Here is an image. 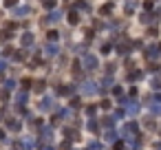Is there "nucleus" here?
Wrapping results in <instances>:
<instances>
[{
    "label": "nucleus",
    "instance_id": "2eb2a0df",
    "mask_svg": "<svg viewBox=\"0 0 161 150\" xmlns=\"http://www.w3.org/2000/svg\"><path fill=\"white\" fill-rule=\"evenodd\" d=\"M159 49H161V44H159Z\"/></svg>",
    "mask_w": 161,
    "mask_h": 150
},
{
    "label": "nucleus",
    "instance_id": "9b49d317",
    "mask_svg": "<svg viewBox=\"0 0 161 150\" xmlns=\"http://www.w3.org/2000/svg\"><path fill=\"white\" fill-rule=\"evenodd\" d=\"M11 38V31H3V33H0V42H7Z\"/></svg>",
    "mask_w": 161,
    "mask_h": 150
},
{
    "label": "nucleus",
    "instance_id": "f257e3e1",
    "mask_svg": "<svg viewBox=\"0 0 161 150\" xmlns=\"http://www.w3.org/2000/svg\"><path fill=\"white\" fill-rule=\"evenodd\" d=\"M62 16H64L62 11H55V9H53V11H51V14H49V16H47L42 22H44V25H55L58 20H62Z\"/></svg>",
    "mask_w": 161,
    "mask_h": 150
},
{
    "label": "nucleus",
    "instance_id": "20e7f679",
    "mask_svg": "<svg viewBox=\"0 0 161 150\" xmlns=\"http://www.w3.org/2000/svg\"><path fill=\"white\" fill-rule=\"evenodd\" d=\"M152 16H154V14H141V16H139V22L150 25V22H152Z\"/></svg>",
    "mask_w": 161,
    "mask_h": 150
},
{
    "label": "nucleus",
    "instance_id": "ddd939ff",
    "mask_svg": "<svg viewBox=\"0 0 161 150\" xmlns=\"http://www.w3.org/2000/svg\"><path fill=\"white\" fill-rule=\"evenodd\" d=\"M44 7H47V9H53V7H55V0H44Z\"/></svg>",
    "mask_w": 161,
    "mask_h": 150
},
{
    "label": "nucleus",
    "instance_id": "dca6fc26",
    "mask_svg": "<svg viewBox=\"0 0 161 150\" xmlns=\"http://www.w3.org/2000/svg\"><path fill=\"white\" fill-rule=\"evenodd\" d=\"M66 3H69V0H66Z\"/></svg>",
    "mask_w": 161,
    "mask_h": 150
},
{
    "label": "nucleus",
    "instance_id": "0eeeda50",
    "mask_svg": "<svg viewBox=\"0 0 161 150\" xmlns=\"http://www.w3.org/2000/svg\"><path fill=\"white\" fill-rule=\"evenodd\" d=\"M84 64H86V66H88V69H95V66H97V60H95V58H93V55H88V58H86V60H84Z\"/></svg>",
    "mask_w": 161,
    "mask_h": 150
},
{
    "label": "nucleus",
    "instance_id": "9d476101",
    "mask_svg": "<svg viewBox=\"0 0 161 150\" xmlns=\"http://www.w3.org/2000/svg\"><path fill=\"white\" fill-rule=\"evenodd\" d=\"M152 7H154V0H146V3H143V9H146V14H150V11H152Z\"/></svg>",
    "mask_w": 161,
    "mask_h": 150
},
{
    "label": "nucleus",
    "instance_id": "4468645a",
    "mask_svg": "<svg viewBox=\"0 0 161 150\" xmlns=\"http://www.w3.org/2000/svg\"><path fill=\"white\" fill-rule=\"evenodd\" d=\"M47 38H49V40H58V31H49Z\"/></svg>",
    "mask_w": 161,
    "mask_h": 150
},
{
    "label": "nucleus",
    "instance_id": "6e6552de",
    "mask_svg": "<svg viewBox=\"0 0 161 150\" xmlns=\"http://www.w3.org/2000/svg\"><path fill=\"white\" fill-rule=\"evenodd\" d=\"M75 7H77V9H86V11H91V5L86 3V0H77Z\"/></svg>",
    "mask_w": 161,
    "mask_h": 150
},
{
    "label": "nucleus",
    "instance_id": "39448f33",
    "mask_svg": "<svg viewBox=\"0 0 161 150\" xmlns=\"http://www.w3.org/2000/svg\"><path fill=\"white\" fill-rule=\"evenodd\" d=\"M99 14H102V16H108V14H113V3H108V5H104V7L99 9Z\"/></svg>",
    "mask_w": 161,
    "mask_h": 150
},
{
    "label": "nucleus",
    "instance_id": "f8f14e48",
    "mask_svg": "<svg viewBox=\"0 0 161 150\" xmlns=\"http://www.w3.org/2000/svg\"><path fill=\"white\" fill-rule=\"evenodd\" d=\"M5 7H11V9H16V7H18V0H5Z\"/></svg>",
    "mask_w": 161,
    "mask_h": 150
},
{
    "label": "nucleus",
    "instance_id": "7ed1b4c3",
    "mask_svg": "<svg viewBox=\"0 0 161 150\" xmlns=\"http://www.w3.org/2000/svg\"><path fill=\"white\" fill-rule=\"evenodd\" d=\"M135 7H137V3H135V0H126V5H124V11H126V16H132Z\"/></svg>",
    "mask_w": 161,
    "mask_h": 150
},
{
    "label": "nucleus",
    "instance_id": "423d86ee",
    "mask_svg": "<svg viewBox=\"0 0 161 150\" xmlns=\"http://www.w3.org/2000/svg\"><path fill=\"white\" fill-rule=\"evenodd\" d=\"M22 44H25V47L33 44V33H25V36H22Z\"/></svg>",
    "mask_w": 161,
    "mask_h": 150
},
{
    "label": "nucleus",
    "instance_id": "1a4fd4ad",
    "mask_svg": "<svg viewBox=\"0 0 161 150\" xmlns=\"http://www.w3.org/2000/svg\"><path fill=\"white\" fill-rule=\"evenodd\" d=\"M69 22H71V25H77V22H80V16H77L75 11H71V14H69Z\"/></svg>",
    "mask_w": 161,
    "mask_h": 150
},
{
    "label": "nucleus",
    "instance_id": "f03ea898",
    "mask_svg": "<svg viewBox=\"0 0 161 150\" xmlns=\"http://www.w3.org/2000/svg\"><path fill=\"white\" fill-rule=\"evenodd\" d=\"M31 14V7L29 5H22V7H16L14 9V16H18V18H25V16H29Z\"/></svg>",
    "mask_w": 161,
    "mask_h": 150
}]
</instances>
